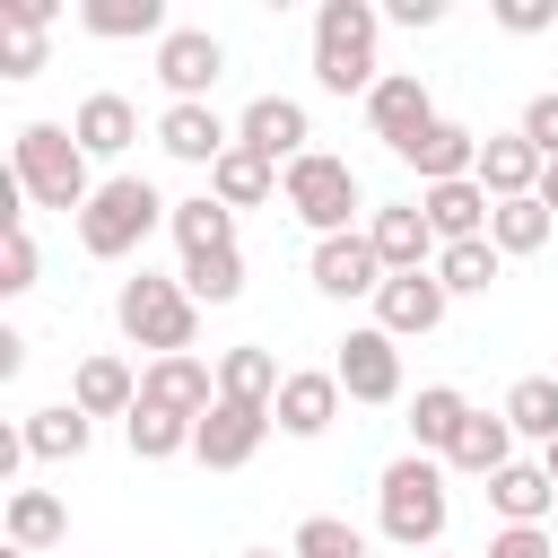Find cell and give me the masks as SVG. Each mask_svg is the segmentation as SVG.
<instances>
[{"label": "cell", "mask_w": 558, "mask_h": 558, "mask_svg": "<svg viewBox=\"0 0 558 558\" xmlns=\"http://www.w3.org/2000/svg\"><path fill=\"white\" fill-rule=\"evenodd\" d=\"M471 427V401L453 392V384H418V401H410V453H453V436Z\"/></svg>", "instance_id": "24"}, {"label": "cell", "mask_w": 558, "mask_h": 558, "mask_svg": "<svg viewBox=\"0 0 558 558\" xmlns=\"http://www.w3.org/2000/svg\"><path fill=\"white\" fill-rule=\"evenodd\" d=\"M418 209H427L436 244H471V235H488V218H497V201L480 192V174H462V183H427Z\"/></svg>", "instance_id": "20"}, {"label": "cell", "mask_w": 558, "mask_h": 558, "mask_svg": "<svg viewBox=\"0 0 558 558\" xmlns=\"http://www.w3.org/2000/svg\"><path fill=\"white\" fill-rule=\"evenodd\" d=\"M96 445V418L78 401H52V410H26V453L35 462H78Z\"/></svg>", "instance_id": "25"}, {"label": "cell", "mask_w": 558, "mask_h": 558, "mask_svg": "<svg viewBox=\"0 0 558 558\" xmlns=\"http://www.w3.org/2000/svg\"><path fill=\"white\" fill-rule=\"evenodd\" d=\"M366 244L384 253V270H436V253H445L418 201H384V209H366Z\"/></svg>", "instance_id": "14"}, {"label": "cell", "mask_w": 558, "mask_h": 558, "mask_svg": "<svg viewBox=\"0 0 558 558\" xmlns=\"http://www.w3.org/2000/svg\"><path fill=\"white\" fill-rule=\"evenodd\" d=\"M497 26L506 35H541V26H558V0H497Z\"/></svg>", "instance_id": "42"}, {"label": "cell", "mask_w": 558, "mask_h": 558, "mask_svg": "<svg viewBox=\"0 0 558 558\" xmlns=\"http://www.w3.org/2000/svg\"><path fill=\"white\" fill-rule=\"evenodd\" d=\"M445 279L436 270H392L384 288H375V331H392V340H427L436 323H445Z\"/></svg>", "instance_id": "11"}, {"label": "cell", "mask_w": 558, "mask_h": 558, "mask_svg": "<svg viewBox=\"0 0 558 558\" xmlns=\"http://www.w3.org/2000/svg\"><path fill=\"white\" fill-rule=\"evenodd\" d=\"M157 148L183 157V166H218V157L235 148V131L218 122V105H166V113H157Z\"/></svg>", "instance_id": "19"}, {"label": "cell", "mask_w": 558, "mask_h": 558, "mask_svg": "<svg viewBox=\"0 0 558 558\" xmlns=\"http://www.w3.org/2000/svg\"><path fill=\"white\" fill-rule=\"evenodd\" d=\"M384 279H392V270H384V253L366 244V227L314 244V288H323V296H375Z\"/></svg>", "instance_id": "15"}, {"label": "cell", "mask_w": 558, "mask_h": 558, "mask_svg": "<svg viewBox=\"0 0 558 558\" xmlns=\"http://www.w3.org/2000/svg\"><path fill=\"white\" fill-rule=\"evenodd\" d=\"M497 410H506V427H514V436L549 445V436H558V375H523V384H514Z\"/></svg>", "instance_id": "35"}, {"label": "cell", "mask_w": 558, "mask_h": 558, "mask_svg": "<svg viewBox=\"0 0 558 558\" xmlns=\"http://www.w3.org/2000/svg\"><path fill=\"white\" fill-rule=\"evenodd\" d=\"M52 541H70V506L52 497V488H9V549H52Z\"/></svg>", "instance_id": "29"}, {"label": "cell", "mask_w": 558, "mask_h": 558, "mask_svg": "<svg viewBox=\"0 0 558 558\" xmlns=\"http://www.w3.org/2000/svg\"><path fill=\"white\" fill-rule=\"evenodd\" d=\"M174 244H183V262H201V253H227L235 244V209L227 201H209V192H192V201H174Z\"/></svg>", "instance_id": "31"}, {"label": "cell", "mask_w": 558, "mask_h": 558, "mask_svg": "<svg viewBox=\"0 0 558 558\" xmlns=\"http://www.w3.org/2000/svg\"><path fill=\"white\" fill-rule=\"evenodd\" d=\"M183 288H192V305H235V296H244V253L227 244V253L183 262Z\"/></svg>", "instance_id": "37"}, {"label": "cell", "mask_w": 558, "mask_h": 558, "mask_svg": "<svg viewBox=\"0 0 558 558\" xmlns=\"http://www.w3.org/2000/svg\"><path fill=\"white\" fill-rule=\"evenodd\" d=\"M122 436H131V453H140V462H174V453H192V418H174V410H148V401L122 418Z\"/></svg>", "instance_id": "36"}, {"label": "cell", "mask_w": 558, "mask_h": 558, "mask_svg": "<svg viewBox=\"0 0 558 558\" xmlns=\"http://www.w3.org/2000/svg\"><path fill=\"white\" fill-rule=\"evenodd\" d=\"M244 558H279V549H244Z\"/></svg>", "instance_id": "46"}, {"label": "cell", "mask_w": 558, "mask_h": 558, "mask_svg": "<svg viewBox=\"0 0 558 558\" xmlns=\"http://www.w3.org/2000/svg\"><path fill=\"white\" fill-rule=\"evenodd\" d=\"M375 35H384V9L375 0H323L314 9V78L331 96H375V78H384Z\"/></svg>", "instance_id": "3"}, {"label": "cell", "mask_w": 558, "mask_h": 558, "mask_svg": "<svg viewBox=\"0 0 558 558\" xmlns=\"http://www.w3.org/2000/svg\"><path fill=\"white\" fill-rule=\"evenodd\" d=\"M296 558H366V541H357L349 514H305L296 523Z\"/></svg>", "instance_id": "38"}, {"label": "cell", "mask_w": 558, "mask_h": 558, "mask_svg": "<svg viewBox=\"0 0 558 558\" xmlns=\"http://www.w3.org/2000/svg\"><path fill=\"white\" fill-rule=\"evenodd\" d=\"M270 192H279V166L253 157V148H227V157L209 166V201H227V209H262Z\"/></svg>", "instance_id": "30"}, {"label": "cell", "mask_w": 558, "mask_h": 558, "mask_svg": "<svg viewBox=\"0 0 558 558\" xmlns=\"http://www.w3.org/2000/svg\"><path fill=\"white\" fill-rule=\"evenodd\" d=\"M35 288V235L9 227V262H0V296H26Z\"/></svg>", "instance_id": "39"}, {"label": "cell", "mask_w": 558, "mask_h": 558, "mask_svg": "<svg viewBox=\"0 0 558 558\" xmlns=\"http://www.w3.org/2000/svg\"><path fill=\"white\" fill-rule=\"evenodd\" d=\"M541 201H549V218H558V157L541 166Z\"/></svg>", "instance_id": "44"}, {"label": "cell", "mask_w": 558, "mask_h": 558, "mask_svg": "<svg viewBox=\"0 0 558 558\" xmlns=\"http://www.w3.org/2000/svg\"><path fill=\"white\" fill-rule=\"evenodd\" d=\"M549 227H558V218H549V201H541V192H532V201H497V218H488V244L514 262V253H541V244H549Z\"/></svg>", "instance_id": "34"}, {"label": "cell", "mask_w": 558, "mask_h": 558, "mask_svg": "<svg viewBox=\"0 0 558 558\" xmlns=\"http://www.w3.org/2000/svg\"><path fill=\"white\" fill-rule=\"evenodd\" d=\"M375 523H384V541H401V549H436L445 541V523H453V497H445V462L436 453H401L384 480H375Z\"/></svg>", "instance_id": "2"}, {"label": "cell", "mask_w": 558, "mask_h": 558, "mask_svg": "<svg viewBox=\"0 0 558 558\" xmlns=\"http://www.w3.org/2000/svg\"><path fill=\"white\" fill-rule=\"evenodd\" d=\"M96 157L78 148V131L70 122H26L17 140H9V174H17V192L35 201V209H87L96 201V174H87Z\"/></svg>", "instance_id": "1"}, {"label": "cell", "mask_w": 558, "mask_h": 558, "mask_svg": "<svg viewBox=\"0 0 558 558\" xmlns=\"http://www.w3.org/2000/svg\"><path fill=\"white\" fill-rule=\"evenodd\" d=\"M305 140H314V122H305V105H296V96H253V105L235 113V148L270 157L279 174L305 157Z\"/></svg>", "instance_id": "10"}, {"label": "cell", "mask_w": 558, "mask_h": 558, "mask_svg": "<svg viewBox=\"0 0 558 558\" xmlns=\"http://www.w3.org/2000/svg\"><path fill=\"white\" fill-rule=\"evenodd\" d=\"M279 384H288V375H279V357H270L262 340H244V349L218 357V401H253V410H270Z\"/></svg>", "instance_id": "27"}, {"label": "cell", "mask_w": 558, "mask_h": 558, "mask_svg": "<svg viewBox=\"0 0 558 558\" xmlns=\"http://www.w3.org/2000/svg\"><path fill=\"white\" fill-rule=\"evenodd\" d=\"M541 471H549V480H558V436H549V445H541Z\"/></svg>", "instance_id": "45"}, {"label": "cell", "mask_w": 558, "mask_h": 558, "mask_svg": "<svg viewBox=\"0 0 558 558\" xmlns=\"http://www.w3.org/2000/svg\"><path fill=\"white\" fill-rule=\"evenodd\" d=\"M279 201L314 227V244H323V235H349V218L366 209V192H357L349 157H331V148H305V157L279 174Z\"/></svg>", "instance_id": "6"}, {"label": "cell", "mask_w": 558, "mask_h": 558, "mask_svg": "<svg viewBox=\"0 0 558 558\" xmlns=\"http://www.w3.org/2000/svg\"><path fill=\"white\" fill-rule=\"evenodd\" d=\"M70 131H78V148H87V157H122V148L140 140V105H131V96H113V87H96V96L70 113Z\"/></svg>", "instance_id": "23"}, {"label": "cell", "mask_w": 558, "mask_h": 558, "mask_svg": "<svg viewBox=\"0 0 558 558\" xmlns=\"http://www.w3.org/2000/svg\"><path fill=\"white\" fill-rule=\"evenodd\" d=\"M384 17H392V26H436V17H445V0H392Z\"/></svg>", "instance_id": "43"}, {"label": "cell", "mask_w": 558, "mask_h": 558, "mask_svg": "<svg viewBox=\"0 0 558 558\" xmlns=\"http://www.w3.org/2000/svg\"><path fill=\"white\" fill-rule=\"evenodd\" d=\"M157 218H174V201H157V183L148 174H105L96 183V201L78 209V244L96 253V262H122V253H140L148 244V227Z\"/></svg>", "instance_id": "4"}, {"label": "cell", "mask_w": 558, "mask_h": 558, "mask_svg": "<svg viewBox=\"0 0 558 558\" xmlns=\"http://www.w3.org/2000/svg\"><path fill=\"white\" fill-rule=\"evenodd\" d=\"M331 375H340V392H349V401H401V340H392V331H375V323H357V331L340 340Z\"/></svg>", "instance_id": "8"}, {"label": "cell", "mask_w": 558, "mask_h": 558, "mask_svg": "<svg viewBox=\"0 0 558 558\" xmlns=\"http://www.w3.org/2000/svg\"><path fill=\"white\" fill-rule=\"evenodd\" d=\"M401 166L418 174V192H427V183H462V174H480V131H462V122L436 113V122L401 148Z\"/></svg>", "instance_id": "16"}, {"label": "cell", "mask_w": 558, "mask_h": 558, "mask_svg": "<svg viewBox=\"0 0 558 558\" xmlns=\"http://www.w3.org/2000/svg\"><path fill=\"white\" fill-rule=\"evenodd\" d=\"M427 122H436V96H427V78H418V70H384V78H375V96H366V131H375V140L401 157V148H410Z\"/></svg>", "instance_id": "9"}, {"label": "cell", "mask_w": 558, "mask_h": 558, "mask_svg": "<svg viewBox=\"0 0 558 558\" xmlns=\"http://www.w3.org/2000/svg\"><path fill=\"white\" fill-rule=\"evenodd\" d=\"M514 445H523V436L506 427V410H471V427L453 436V453H445V462H453V471H471V480H497V471L514 462Z\"/></svg>", "instance_id": "26"}, {"label": "cell", "mask_w": 558, "mask_h": 558, "mask_svg": "<svg viewBox=\"0 0 558 558\" xmlns=\"http://www.w3.org/2000/svg\"><path fill=\"white\" fill-rule=\"evenodd\" d=\"M78 26L105 35V44H131V35H157V44H166V35H174V26H166V0H87Z\"/></svg>", "instance_id": "32"}, {"label": "cell", "mask_w": 558, "mask_h": 558, "mask_svg": "<svg viewBox=\"0 0 558 558\" xmlns=\"http://www.w3.org/2000/svg\"><path fill=\"white\" fill-rule=\"evenodd\" d=\"M514 131H523V140H532V148H541V157H558V87H549V96H532V105H523V122H514Z\"/></svg>", "instance_id": "40"}, {"label": "cell", "mask_w": 558, "mask_h": 558, "mask_svg": "<svg viewBox=\"0 0 558 558\" xmlns=\"http://www.w3.org/2000/svg\"><path fill=\"white\" fill-rule=\"evenodd\" d=\"M52 17H61L52 0H9L0 9V78H35L44 70V26Z\"/></svg>", "instance_id": "22"}, {"label": "cell", "mask_w": 558, "mask_h": 558, "mask_svg": "<svg viewBox=\"0 0 558 558\" xmlns=\"http://www.w3.org/2000/svg\"><path fill=\"white\" fill-rule=\"evenodd\" d=\"M541 166H549V157H541L523 131H488V140H480V192H488V201H532V192H541Z\"/></svg>", "instance_id": "18"}, {"label": "cell", "mask_w": 558, "mask_h": 558, "mask_svg": "<svg viewBox=\"0 0 558 558\" xmlns=\"http://www.w3.org/2000/svg\"><path fill=\"white\" fill-rule=\"evenodd\" d=\"M113 323H122V340H140V349H157V357H183V349L201 340V305H192V288H183V279H157V270L122 279Z\"/></svg>", "instance_id": "5"}, {"label": "cell", "mask_w": 558, "mask_h": 558, "mask_svg": "<svg viewBox=\"0 0 558 558\" xmlns=\"http://www.w3.org/2000/svg\"><path fill=\"white\" fill-rule=\"evenodd\" d=\"M497 270H506V253H497L488 235H471V244H445V253H436L445 296H488V288H497Z\"/></svg>", "instance_id": "33"}, {"label": "cell", "mask_w": 558, "mask_h": 558, "mask_svg": "<svg viewBox=\"0 0 558 558\" xmlns=\"http://www.w3.org/2000/svg\"><path fill=\"white\" fill-rule=\"evenodd\" d=\"M0 558H26V549H0Z\"/></svg>", "instance_id": "47"}, {"label": "cell", "mask_w": 558, "mask_h": 558, "mask_svg": "<svg viewBox=\"0 0 558 558\" xmlns=\"http://www.w3.org/2000/svg\"><path fill=\"white\" fill-rule=\"evenodd\" d=\"M488 558H558V549L541 523H506V532H488Z\"/></svg>", "instance_id": "41"}, {"label": "cell", "mask_w": 558, "mask_h": 558, "mask_svg": "<svg viewBox=\"0 0 558 558\" xmlns=\"http://www.w3.org/2000/svg\"><path fill=\"white\" fill-rule=\"evenodd\" d=\"M279 418L270 410H253V401H209V418L192 427V453L209 462V471H244L253 453H262V436H270Z\"/></svg>", "instance_id": "12"}, {"label": "cell", "mask_w": 558, "mask_h": 558, "mask_svg": "<svg viewBox=\"0 0 558 558\" xmlns=\"http://www.w3.org/2000/svg\"><path fill=\"white\" fill-rule=\"evenodd\" d=\"M157 78H166L174 105H209V87L227 78V44H218L209 26H174V35L157 44Z\"/></svg>", "instance_id": "7"}, {"label": "cell", "mask_w": 558, "mask_h": 558, "mask_svg": "<svg viewBox=\"0 0 558 558\" xmlns=\"http://www.w3.org/2000/svg\"><path fill=\"white\" fill-rule=\"evenodd\" d=\"M488 506H497L506 523H541V514L558 506V480H549L541 462H523V453H514V462H506V471L488 480Z\"/></svg>", "instance_id": "28"}, {"label": "cell", "mask_w": 558, "mask_h": 558, "mask_svg": "<svg viewBox=\"0 0 558 558\" xmlns=\"http://www.w3.org/2000/svg\"><path fill=\"white\" fill-rule=\"evenodd\" d=\"M140 401H148V410H174V418L201 427L209 401H218V366H201L192 349H183V357H148V366H140Z\"/></svg>", "instance_id": "13"}, {"label": "cell", "mask_w": 558, "mask_h": 558, "mask_svg": "<svg viewBox=\"0 0 558 558\" xmlns=\"http://www.w3.org/2000/svg\"><path fill=\"white\" fill-rule=\"evenodd\" d=\"M340 375L331 366H288V384H279V401H270V418L288 427V436H323L331 418H340Z\"/></svg>", "instance_id": "17"}, {"label": "cell", "mask_w": 558, "mask_h": 558, "mask_svg": "<svg viewBox=\"0 0 558 558\" xmlns=\"http://www.w3.org/2000/svg\"><path fill=\"white\" fill-rule=\"evenodd\" d=\"M70 401L87 410V418H131L140 410V375L122 366V357H78V375H70Z\"/></svg>", "instance_id": "21"}]
</instances>
